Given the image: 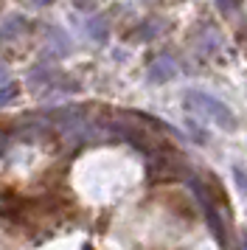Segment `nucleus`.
Here are the masks:
<instances>
[{"instance_id":"f257e3e1","label":"nucleus","mask_w":247,"mask_h":250,"mask_svg":"<svg viewBox=\"0 0 247 250\" xmlns=\"http://www.w3.org/2000/svg\"><path fill=\"white\" fill-rule=\"evenodd\" d=\"M185 107H188L191 113H197V115H202V118L213 121L216 126H222V129H236V124H239L233 110H230L227 104H222L219 99L208 96V93L188 90L185 93Z\"/></svg>"},{"instance_id":"f03ea898","label":"nucleus","mask_w":247,"mask_h":250,"mask_svg":"<svg viewBox=\"0 0 247 250\" xmlns=\"http://www.w3.org/2000/svg\"><path fill=\"white\" fill-rule=\"evenodd\" d=\"M177 76V62H174V57H168V54H163V57H157L152 65H149V82H168Z\"/></svg>"},{"instance_id":"423d86ee","label":"nucleus","mask_w":247,"mask_h":250,"mask_svg":"<svg viewBox=\"0 0 247 250\" xmlns=\"http://www.w3.org/2000/svg\"><path fill=\"white\" fill-rule=\"evenodd\" d=\"M160 31H163V23H157V20H146V23L141 25L132 37H135V40H149V37H157Z\"/></svg>"},{"instance_id":"7ed1b4c3","label":"nucleus","mask_w":247,"mask_h":250,"mask_svg":"<svg viewBox=\"0 0 247 250\" xmlns=\"http://www.w3.org/2000/svg\"><path fill=\"white\" fill-rule=\"evenodd\" d=\"M25 28H28L25 17H20V14H11V17H6V20L0 23V42L17 40L20 34H25Z\"/></svg>"},{"instance_id":"9b49d317","label":"nucleus","mask_w":247,"mask_h":250,"mask_svg":"<svg viewBox=\"0 0 247 250\" xmlns=\"http://www.w3.org/2000/svg\"><path fill=\"white\" fill-rule=\"evenodd\" d=\"M25 3H28V6H37V9H42V6H51L54 0H25Z\"/></svg>"},{"instance_id":"9d476101","label":"nucleus","mask_w":247,"mask_h":250,"mask_svg":"<svg viewBox=\"0 0 247 250\" xmlns=\"http://www.w3.org/2000/svg\"><path fill=\"white\" fill-rule=\"evenodd\" d=\"M70 3H73L76 9H90V6H93L96 0H70Z\"/></svg>"},{"instance_id":"20e7f679","label":"nucleus","mask_w":247,"mask_h":250,"mask_svg":"<svg viewBox=\"0 0 247 250\" xmlns=\"http://www.w3.org/2000/svg\"><path fill=\"white\" fill-rule=\"evenodd\" d=\"M84 34L93 40V42H107V37H110V23H107V17H90L87 23H84Z\"/></svg>"},{"instance_id":"39448f33","label":"nucleus","mask_w":247,"mask_h":250,"mask_svg":"<svg viewBox=\"0 0 247 250\" xmlns=\"http://www.w3.org/2000/svg\"><path fill=\"white\" fill-rule=\"evenodd\" d=\"M48 34H51V45H48V51H54L56 57H62V54L70 51V40H67V34H62L59 28H51Z\"/></svg>"},{"instance_id":"1a4fd4ad","label":"nucleus","mask_w":247,"mask_h":250,"mask_svg":"<svg viewBox=\"0 0 247 250\" xmlns=\"http://www.w3.org/2000/svg\"><path fill=\"white\" fill-rule=\"evenodd\" d=\"M233 174H236V180H239V188H242V191H247V180H245V171L239 169V166H236L233 169Z\"/></svg>"},{"instance_id":"0eeeda50","label":"nucleus","mask_w":247,"mask_h":250,"mask_svg":"<svg viewBox=\"0 0 247 250\" xmlns=\"http://www.w3.org/2000/svg\"><path fill=\"white\" fill-rule=\"evenodd\" d=\"M14 96H17V87H14V84H6V87H0V107H3V104H9Z\"/></svg>"},{"instance_id":"6e6552de","label":"nucleus","mask_w":247,"mask_h":250,"mask_svg":"<svg viewBox=\"0 0 247 250\" xmlns=\"http://www.w3.org/2000/svg\"><path fill=\"white\" fill-rule=\"evenodd\" d=\"M216 6H219V12L222 14H230L236 9V0H216Z\"/></svg>"},{"instance_id":"f8f14e48","label":"nucleus","mask_w":247,"mask_h":250,"mask_svg":"<svg viewBox=\"0 0 247 250\" xmlns=\"http://www.w3.org/2000/svg\"><path fill=\"white\" fill-rule=\"evenodd\" d=\"M242 250H247V233L242 236Z\"/></svg>"}]
</instances>
